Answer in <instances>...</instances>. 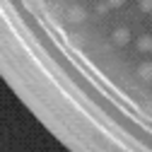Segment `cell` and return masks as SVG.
Returning <instances> with one entry per match:
<instances>
[{"mask_svg":"<svg viewBox=\"0 0 152 152\" xmlns=\"http://www.w3.org/2000/svg\"><path fill=\"white\" fill-rule=\"evenodd\" d=\"M65 20H68L70 24H80V22L87 20V10H85L82 5H70V7L65 10Z\"/></svg>","mask_w":152,"mask_h":152,"instance_id":"obj_1","label":"cell"},{"mask_svg":"<svg viewBox=\"0 0 152 152\" xmlns=\"http://www.w3.org/2000/svg\"><path fill=\"white\" fill-rule=\"evenodd\" d=\"M111 41L116 44V46H123V44H128V41H130V31H128L126 27H118L116 31L111 34Z\"/></svg>","mask_w":152,"mask_h":152,"instance_id":"obj_2","label":"cell"},{"mask_svg":"<svg viewBox=\"0 0 152 152\" xmlns=\"http://www.w3.org/2000/svg\"><path fill=\"white\" fill-rule=\"evenodd\" d=\"M138 77L145 82H152V63H140L138 65Z\"/></svg>","mask_w":152,"mask_h":152,"instance_id":"obj_3","label":"cell"},{"mask_svg":"<svg viewBox=\"0 0 152 152\" xmlns=\"http://www.w3.org/2000/svg\"><path fill=\"white\" fill-rule=\"evenodd\" d=\"M135 48H138L140 53H150V51H152V36H140Z\"/></svg>","mask_w":152,"mask_h":152,"instance_id":"obj_4","label":"cell"},{"mask_svg":"<svg viewBox=\"0 0 152 152\" xmlns=\"http://www.w3.org/2000/svg\"><path fill=\"white\" fill-rule=\"evenodd\" d=\"M104 3H106L109 7H121V5L126 3V0H104Z\"/></svg>","mask_w":152,"mask_h":152,"instance_id":"obj_5","label":"cell"},{"mask_svg":"<svg viewBox=\"0 0 152 152\" xmlns=\"http://www.w3.org/2000/svg\"><path fill=\"white\" fill-rule=\"evenodd\" d=\"M140 7H142L145 12H150V10H152V0H140Z\"/></svg>","mask_w":152,"mask_h":152,"instance_id":"obj_6","label":"cell"},{"mask_svg":"<svg viewBox=\"0 0 152 152\" xmlns=\"http://www.w3.org/2000/svg\"><path fill=\"white\" fill-rule=\"evenodd\" d=\"M106 10H109V5H106V3H99V5H97V12H99V15H104Z\"/></svg>","mask_w":152,"mask_h":152,"instance_id":"obj_7","label":"cell"}]
</instances>
